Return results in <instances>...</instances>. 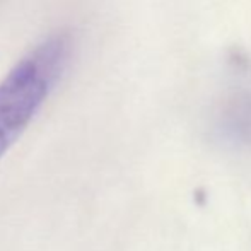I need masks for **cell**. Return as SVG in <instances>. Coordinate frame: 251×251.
Returning a JSON list of instances; mask_svg holds the SVG:
<instances>
[{"label": "cell", "mask_w": 251, "mask_h": 251, "mask_svg": "<svg viewBox=\"0 0 251 251\" xmlns=\"http://www.w3.org/2000/svg\"><path fill=\"white\" fill-rule=\"evenodd\" d=\"M74 36L65 29L48 34L0 79V159L26 132L65 74Z\"/></svg>", "instance_id": "1"}]
</instances>
